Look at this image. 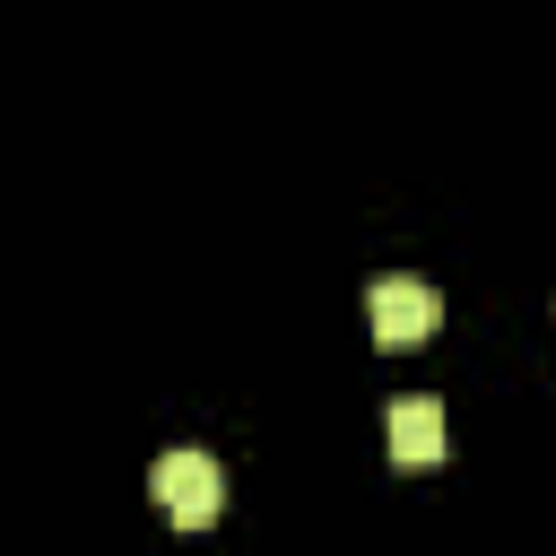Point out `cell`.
I'll return each mask as SVG.
<instances>
[{"label": "cell", "mask_w": 556, "mask_h": 556, "mask_svg": "<svg viewBox=\"0 0 556 556\" xmlns=\"http://www.w3.org/2000/svg\"><path fill=\"white\" fill-rule=\"evenodd\" d=\"M391 460H400V469L443 460V400H426V391L391 400Z\"/></svg>", "instance_id": "3957f363"}, {"label": "cell", "mask_w": 556, "mask_h": 556, "mask_svg": "<svg viewBox=\"0 0 556 556\" xmlns=\"http://www.w3.org/2000/svg\"><path fill=\"white\" fill-rule=\"evenodd\" d=\"M148 486H156V504H165L182 530H208V521L226 513V469H217L208 452H191V443L165 452V460L148 469Z\"/></svg>", "instance_id": "7a4b0ae2"}, {"label": "cell", "mask_w": 556, "mask_h": 556, "mask_svg": "<svg viewBox=\"0 0 556 556\" xmlns=\"http://www.w3.org/2000/svg\"><path fill=\"white\" fill-rule=\"evenodd\" d=\"M365 321H374V339H382V348H417V339H434V321H443V287H434V278L391 269V278H374V287H365Z\"/></svg>", "instance_id": "6da1fadb"}]
</instances>
